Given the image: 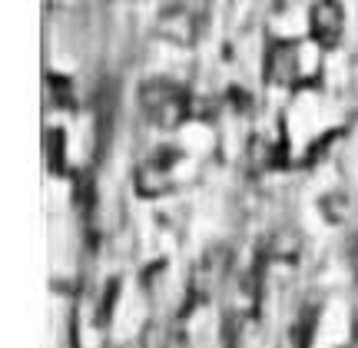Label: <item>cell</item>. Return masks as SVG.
Masks as SVG:
<instances>
[{
  "label": "cell",
  "mask_w": 358,
  "mask_h": 348,
  "mask_svg": "<svg viewBox=\"0 0 358 348\" xmlns=\"http://www.w3.org/2000/svg\"><path fill=\"white\" fill-rule=\"evenodd\" d=\"M140 106L159 129H176L192 116V96L169 80H146L140 87Z\"/></svg>",
  "instance_id": "obj_1"
},
{
  "label": "cell",
  "mask_w": 358,
  "mask_h": 348,
  "mask_svg": "<svg viewBox=\"0 0 358 348\" xmlns=\"http://www.w3.org/2000/svg\"><path fill=\"white\" fill-rule=\"evenodd\" d=\"M179 163V150L176 146H159L156 153H150L146 159L140 163L136 169V176H133V186H136V193L143 199H159V196L173 193V169Z\"/></svg>",
  "instance_id": "obj_2"
},
{
  "label": "cell",
  "mask_w": 358,
  "mask_h": 348,
  "mask_svg": "<svg viewBox=\"0 0 358 348\" xmlns=\"http://www.w3.org/2000/svg\"><path fill=\"white\" fill-rule=\"evenodd\" d=\"M229 266H232V252L226 245H213L209 252H206L199 262H196V269L189 275V305H203L209 298L216 296L222 282H226V275H229Z\"/></svg>",
  "instance_id": "obj_3"
},
{
  "label": "cell",
  "mask_w": 358,
  "mask_h": 348,
  "mask_svg": "<svg viewBox=\"0 0 358 348\" xmlns=\"http://www.w3.org/2000/svg\"><path fill=\"white\" fill-rule=\"evenodd\" d=\"M266 80L272 87L292 90L302 83V50L292 40H272L266 53Z\"/></svg>",
  "instance_id": "obj_4"
},
{
  "label": "cell",
  "mask_w": 358,
  "mask_h": 348,
  "mask_svg": "<svg viewBox=\"0 0 358 348\" xmlns=\"http://www.w3.org/2000/svg\"><path fill=\"white\" fill-rule=\"evenodd\" d=\"M345 30V10L338 0H315L312 13H308V34L315 40L319 50H332L335 43L342 40Z\"/></svg>",
  "instance_id": "obj_5"
},
{
  "label": "cell",
  "mask_w": 358,
  "mask_h": 348,
  "mask_svg": "<svg viewBox=\"0 0 358 348\" xmlns=\"http://www.w3.org/2000/svg\"><path fill=\"white\" fill-rule=\"evenodd\" d=\"M159 34L169 40H176V43H192V40H196V20H192V13H186L182 7L166 10L159 17Z\"/></svg>",
  "instance_id": "obj_6"
},
{
  "label": "cell",
  "mask_w": 358,
  "mask_h": 348,
  "mask_svg": "<svg viewBox=\"0 0 358 348\" xmlns=\"http://www.w3.org/2000/svg\"><path fill=\"white\" fill-rule=\"evenodd\" d=\"M299 249H302V235H299L295 229H279L275 235H272L268 256L285 259V262H295V259H299Z\"/></svg>",
  "instance_id": "obj_7"
},
{
  "label": "cell",
  "mask_w": 358,
  "mask_h": 348,
  "mask_svg": "<svg viewBox=\"0 0 358 348\" xmlns=\"http://www.w3.org/2000/svg\"><path fill=\"white\" fill-rule=\"evenodd\" d=\"M43 153H47V166L53 173H66V163H64V129L50 126L43 133Z\"/></svg>",
  "instance_id": "obj_8"
},
{
  "label": "cell",
  "mask_w": 358,
  "mask_h": 348,
  "mask_svg": "<svg viewBox=\"0 0 358 348\" xmlns=\"http://www.w3.org/2000/svg\"><path fill=\"white\" fill-rule=\"evenodd\" d=\"M47 90H50V100L57 110H73L77 106V96H73V83L60 73H50L47 77Z\"/></svg>",
  "instance_id": "obj_9"
},
{
  "label": "cell",
  "mask_w": 358,
  "mask_h": 348,
  "mask_svg": "<svg viewBox=\"0 0 358 348\" xmlns=\"http://www.w3.org/2000/svg\"><path fill=\"white\" fill-rule=\"evenodd\" d=\"M322 212L329 216V222H345V212H348L345 196H342V193H338V196H325V199H322Z\"/></svg>",
  "instance_id": "obj_10"
},
{
  "label": "cell",
  "mask_w": 358,
  "mask_h": 348,
  "mask_svg": "<svg viewBox=\"0 0 358 348\" xmlns=\"http://www.w3.org/2000/svg\"><path fill=\"white\" fill-rule=\"evenodd\" d=\"M113 298H116V282L106 285V296H103V305H100V325L110 319V312H113Z\"/></svg>",
  "instance_id": "obj_11"
}]
</instances>
